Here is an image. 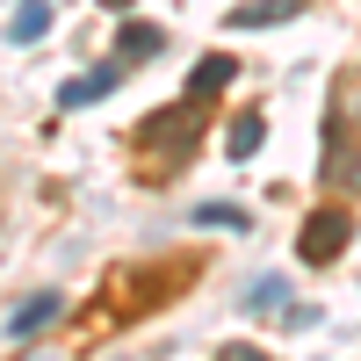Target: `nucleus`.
Wrapping results in <instances>:
<instances>
[{
	"label": "nucleus",
	"mask_w": 361,
	"mask_h": 361,
	"mask_svg": "<svg viewBox=\"0 0 361 361\" xmlns=\"http://www.w3.org/2000/svg\"><path fill=\"white\" fill-rule=\"evenodd\" d=\"M231 73H238V66H231V51H209L202 66L188 73V102H209L217 87H231Z\"/></svg>",
	"instance_id": "obj_4"
},
{
	"label": "nucleus",
	"mask_w": 361,
	"mask_h": 361,
	"mask_svg": "<svg viewBox=\"0 0 361 361\" xmlns=\"http://www.w3.org/2000/svg\"><path fill=\"white\" fill-rule=\"evenodd\" d=\"M275 304H282V275H260L246 289V311H275Z\"/></svg>",
	"instance_id": "obj_10"
},
{
	"label": "nucleus",
	"mask_w": 361,
	"mask_h": 361,
	"mask_svg": "<svg viewBox=\"0 0 361 361\" xmlns=\"http://www.w3.org/2000/svg\"><path fill=\"white\" fill-rule=\"evenodd\" d=\"M102 94H116V66H94V73L66 80V87H58V109H87V102H102Z\"/></svg>",
	"instance_id": "obj_3"
},
{
	"label": "nucleus",
	"mask_w": 361,
	"mask_h": 361,
	"mask_svg": "<svg viewBox=\"0 0 361 361\" xmlns=\"http://www.w3.org/2000/svg\"><path fill=\"white\" fill-rule=\"evenodd\" d=\"M260 137H267V123H260V116H238V123L224 130V145H231V159H253V152H260Z\"/></svg>",
	"instance_id": "obj_7"
},
{
	"label": "nucleus",
	"mask_w": 361,
	"mask_h": 361,
	"mask_svg": "<svg viewBox=\"0 0 361 361\" xmlns=\"http://www.w3.org/2000/svg\"><path fill=\"white\" fill-rule=\"evenodd\" d=\"M102 8H109V15H123V8H137V0H102Z\"/></svg>",
	"instance_id": "obj_13"
},
{
	"label": "nucleus",
	"mask_w": 361,
	"mask_h": 361,
	"mask_svg": "<svg viewBox=\"0 0 361 361\" xmlns=\"http://www.w3.org/2000/svg\"><path fill=\"white\" fill-rule=\"evenodd\" d=\"M217 361H267V354H260V347H246V340H231V347H224Z\"/></svg>",
	"instance_id": "obj_11"
},
{
	"label": "nucleus",
	"mask_w": 361,
	"mask_h": 361,
	"mask_svg": "<svg viewBox=\"0 0 361 361\" xmlns=\"http://www.w3.org/2000/svg\"><path fill=\"white\" fill-rule=\"evenodd\" d=\"M195 224H209V231H246V209H238V202H202Z\"/></svg>",
	"instance_id": "obj_9"
},
{
	"label": "nucleus",
	"mask_w": 361,
	"mask_h": 361,
	"mask_svg": "<svg viewBox=\"0 0 361 361\" xmlns=\"http://www.w3.org/2000/svg\"><path fill=\"white\" fill-rule=\"evenodd\" d=\"M347 238H354L347 209H311L304 231H296V260H304V267H325V260H340V253H347Z\"/></svg>",
	"instance_id": "obj_1"
},
{
	"label": "nucleus",
	"mask_w": 361,
	"mask_h": 361,
	"mask_svg": "<svg viewBox=\"0 0 361 361\" xmlns=\"http://www.w3.org/2000/svg\"><path fill=\"white\" fill-rule=\"evenodd\" d=\"M166 37H159V22H123V37H116V51H130V58H152Z\"/></svg>",
	"instance_id": "obj_8"
},
{
	"label": "nucleus",
	"mask_w": 361,
	"mask_h": 361,
	"mask_svg": "<svg viewBox=\"0 0 361 361\" xmlns=\"http://www.w3.org/2000/svg\"><path fill=\"white\" fill-rule=\"evenodd\" d=\"M304 0H238L231 8V29H267V22H289Z\"/></svg>",
	"instance_id": "obj_5"
},
{
	"label": "nucleus",
	"mask_w": 361,
	"mask_h": 361,
	"mask_svg": "<svg viewBox=\"0 0 361 361\" xmlns=\"http://www.w3.org/2000/svg\"><path fill=\"white\" fill-rule=\"evenodd\" d=\"M66 311V296L58 289H37V296H22V304L8 311V340H29V333H44V325Z\"/></svg>",
	"instance_id": "obj_2"
},
{
	"label": "nucleus",
	"mask_w": 361,
	"mask_h": 361,
	"mask_svg": "<svg viewBox=\"0 0 361 361\" xmlns=\"http://www.w3.org/2000/svg\"><path fill=\"white\" fill-rule=\"evenodd\" d=\"M22 361H73V354H66V347H58V340H51V347H29Z\"/></svg>",
	"instance_id": "obj_12"
},
{
	"label": "nucleus",
	"mask_w": 361,
	"mask_h": 361,
	"mask_svg": "<svg viewBox=\"0 0 361 361\" xmlns=\"http://www.w3.org/2000/svg\"><path fill=\"white\" fill-rule=\"evenodd\" d=\"M44 29H51V0H22V8L8 15V37H15V44H37Z\"/></svg>",
	"instance_id": "obj_6"
}]
</instances>
